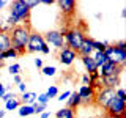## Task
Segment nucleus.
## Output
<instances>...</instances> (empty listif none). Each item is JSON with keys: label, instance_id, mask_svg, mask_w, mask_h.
<instances>
[{"label": "nucleus", "instance_id": "nucleus-1", "mask_svg": "<svg viewBox=\"0 0 126 118\" xmlns=\"http://www.w3.org/2000/svg\"><path fill=\"white\" fill-rule=\"evenodd\" d=\"M32 33L30 22L22 24V25H16L10 31V39H11V47L17 52V55H24L25 52V46L29 43V36Z\"/></svg>", "mask_w": 126, "mask_h": 118}, {"label": "nucleus", "instance_id": "nucleus-2", "mask_svg": "<svg viewBox=\"0 0 126 118\" xmlns=\"http://www.w3.org/2000/svg\"><path fill=\"white\" fill-rule=\"evenodd\" d=\"M30 13H32V10L27 6L25 0H14V2L10 3L8 14L14 19L17 25H22V24L30 22Z\"/></svg>", "mask_w": 126, "mask_h": 118}, {"label": "nucleus", "instance_id": "nucleus-3", "mask_svg": "<svg viewBox=\"0 0 126 118\" xmlns=\"http://www.w3.org/2000/svg\"><path fill=\"white\" fill-rule=\"evenodd\" d=\"M85 30L79 29V27H73V29H68L63 33V38H65V46L68 47V49L74 50V52H79V49H80L82 43H84L85 39Z\"/></svg>", "mask_w": 126, "mask_h": 118}, {"label": "nucleus", "instance_id": "nucleus-4", "mask_svg": "<svg viewBox=\"0 0 126 118\" xmlns=\"http://www.w3.org/2000/svg\"><path fill=\"white\" fill-rule=\"evenodd\" d=\"M104 110L107 118H126V102L117 98H113Z\"/></svg>", "mask_w": 126, "mask_h": 118}, {"label": "nucleus", "instance_id": "nucleus-5", "mask_svg": "<svg viewBox=\"0 0 126 118\" xmlns=\"http://www.w3.org/2000/svg\"><path fill=\"white\" fill-rule=\"evenodd\" d=\"M113 98H115V90H113V88H102V90H99V91L94 93L93 104L96 105V107H99V109L104 110Z\"/></svg>", "mask_w": 126, "mask_h": 118}, {"label": "nucleus", "instance_id": "nucleus-6", "mask_svg": "<svg viewBox=\"0 0 126 118\" xmlns=\"http://www.w3.org/2000/svg\"><path fill=\"white\" fill-rule=\"evenodd\" d=\"M44 46H46V41H44V38H43V35L32 30V33L29 36V43H27V46H25V52H29V54L41 52V49Z\"/></svg>", "mask_w": 126, "mask_h": 118}, {"label": "nucleus", "instance_id": "nucleus-7", "mask_svg": "<svg viewBox=\"0 0 126 118\" xmlns=\"http://www.w3.org/2000/svg\"><path fill=\"white\" fill-rule=\"evenodd\" d=\"M125 66L121 65H117V63H113L112 60H107L104 63V65L101 66L99 69H98V74H99V77H107V76H120L121 73H123Z\"/></svg>", "mask_w": 126, "mask_h": 118}, {"label": "nucleus", "instance_id": "nucleus-8", "mask_svg": "<svg viewBox=\"0 0 126 118\" xmlns=\"http://www.w3.org/2000/svg\"><path fill=\"white\" fill-rule=\"evenodd\" d=\"M43 38H44L47 46L50 44L52 47H55V49H58V50H60L62 47H65V38H63V35L58 30H49L47 33L43 35Z\"/></svg>", "mask_w": 126, "mask_h": 118}, {"label": "nucleus", "instance_id": "nucleus-9", "mask_svg": "<svg viewBox=\"0 0 126 118\" xmlns=\"http://www.w3.org/2000/svg\"><path fill=\"white\" fill-rule=\"evenodd\" d=\"M79 96H80V105H92L94 99V90L88 85H80V88L77 90Z\"/></svg>", "mask_w": 126, "mask_h": 118}, {"label": "nucleus", "instance_id": "nucleus-10", "mask_svg": "<svg viewBox=\"0 0 126 118\" xmlns=\"http://www.w3.org/2000/svg\"><path fill=\"white\" fill-rule=\"evenodd\" d=\"M57 58H58V61H60L63 66H71L74 63V60L77 58V54L65 46V47H62V49L58 50V57Z\"/></svg>", "mask_w": 126, "mask_h": 118}, {"label": "nucleus", "instance_id": "nucleus-11", "mask_svg": "<svg viewBox=\"0 0 126 118\" xmlns=\"http://www.w3.org/2000/svg\"><path fill=\"white\" fill-rule=\"evenodd\" d=\"M60 8V11L65 16H73L76 13V8H77V3L74 2V0H58V2H55Z\"/></svg>", "mask_w": 126, "mask_h": 118}, {"label": "nucleus", "instance_id": "nucleus-12", "mask_svg": "<svg viewBox=\"0 0 126 118\" xmlns=\"http://www.w3.org/2000/svg\"><path fill=\"white\" fill-rule=\"evenodd\" d=\"M93 41H94L93 38L85 36V39H84V43H82V46H80V49H79L77 55H80V57H88V55H92L94 52V50H93Z\"/></svg>", "mask_w": 126, "mask_h": 118}, {"label": "nucleus", "instance_id": "nucleus-13", "mask_svg": "<svg viewBox=\"0 0 126 118\" xmlns=\"http://www.w3.org/2000/svg\"><path fill=\"white\" fill-rule=\"evenodd\" d=\"M101 84L102 88H113L117 90L121 84V79L120 76H107V77H101Z\"/></svg>", "mask_w": 126, "mask_h": 118}, {"label": "nucleus", "instance_id": "nucleus-14", "mask_svg": "<svg viewBox=\"0 0 126 118\" xmlns=\"http://www.w3.org/2000/svg\"><path fill=\"white\" fill-rule=\"evenodd\" d=\"M80 60H82V63H84V66L87 69V74H93V73L98 71V66H96V63H94L92 55H88V57H80Z\"/></svg>", "mask_w": 126, "mask_h": 118}, {"label": "nucleus", "instance_id": "nucleus-15", "mask_svg": "<svg viewBox=\"0 0 126 118\" xmlns=\"http://www.w3.org/2000/svg\"><path fill=\"white\" fill-rule=\"evenodd\" d=\"M66 107H69V109H73V110H77V107L80 105V96H79V93L77 91H71L69 94V98L66 99Z\"/></svg>", "mask_w": 126, "mask_h": 118}, {"label": "nucleus", "instance_id": "nucleus-16", "mask_svg": "<svg viewBox=\"0 0 126 118\" xmlns=\"http://www.w3.org/2000/svg\"><path fill=\"white\" fill-rule=\"evenodd\" d=\"M54 118H76V110H73L69 107H63L55 112Z\"/></svg>", "mask_w": 126, "mask_h": 118}, {"label": "nucleus", "instance_id": "nucleus-17", "mask_svg": "<svg viewBox=\"0 0 126 118\" xmlns=\"http://www.w3.org/2000/svg\"><path fill=\"white\" fill-rule=\"evenodd\" d=\"M8 49H11L10 33H0V54L8 50Z\"/></svg>", "mask_w": 126, "mask_h": 118}, {"label": "nucleus", "instance_id": "nucleus-18", "mask_svg": "<svg viewBox=\"0 0 126 118\" xmlns=\"http://www.w3.org/2000/svg\"><path fill=\"white\" fill-rule=\"evenodd\" d=\"M21 104H29V105H33L35 102H36V93H33V91H25V93H22V96H21Z\"/></svg>", "mask_w": 126, "mask_h": 118}, {"label": "nucleus", "instance_id": "nucleus-19", "mask_svg": "<svg viewBox=\"0 0 126 118\" xmlns=\"http://www.w3.org/2000/svg\"><path fill=\"white\" fill-rule=\"evenodd\" d=\"M17 113H19V117H30V115H35L33 105L21 104V105H19V109H17Z\"/></svg>", "mask_w": 126, "mask_h": 118}, {"label": "nucleus", "instance_id": "nucleus-20", "mask_svg": "<svg viewBox=\"0 0 126 118\" xmlns=\"http://www.w3.org/2000/svg\"><path fill=\"white\" fill-rule=\"evenodd\" d=\"M92 57H93L94 63H96L98 69H99L101 66L104 65L106 61H107V57H106V55H104V52H93V54H92Z\"/></svg>", "mask_w": 126, "mask_h": 118}, {"label": "nucleus", "instance_id": "nucleus-21", "mask_svg": "<svg viewBox=\"0 0 126 118\" xmlns=\"http://www.w3.org/2000/svg\"><path fill=\"white\" fill-rule=\"evenodd\" d=\"M19 105H21V101H19L17 98H11L10 101L5 102V109L6 110H16V109H19Z\"/></svg>", "mask_w": 126, "mask_h": 118}, {"label": "nucleus", "instance_id": "nucleus-22", "mask_svg": "<svg viewBox=\"0 0 126 118\" xmlns=\"http://www.w3.org/2000/svg\"><path fill=\"white\" fill-rule=\"evenodd\" d=\"M16 57H19V55H17V52H16V50L13 49V47H11V49H8V50H5V52H2V54H0V58H2L3 61H5V60H8V58H16Z\"/></svg>", "mask_w": 126, "mask_h": 118}, {"label": "nucleus", "instance_id": "nucleus-23", "mask_svg": "<svg viewBox=\"0 0 126 118\" xmlns=\"http://www.w3.org/2000/svg\"><path fill=\"white\" fill-rule=\"evenodd\" d=\"M107 44L109 43H106V41H96V39H94L93 41V50L94 52H104V49H106Z\"/></svg>", "mask_w": 126, "mask_h": 118}, {"label": "nucleus", "instance_id": "nucleus-24", "mask_svg": "<svg viewBox=\"0 0 126 118\" xmlns=\"http://www.w3.org/2000/svg\"><path fill=\"white\" fill-rule=\"evenodd\" d=\"M21 65L19 63H13V65L8 66V73L11 74V76H17V74H21Z\"/></svg>", "mask_w": 126, "mask_h": 118}, {"label": "nucleus", "instance_id": "nucleus-25", "mask_svg": "<svg viewBox=\"0 0 126 118\" xmlns=\"http://www.w3.org/2000/svg\"><path fill=\"white\" fill-rule=\"evenodd\" d=\"M46 94H47V98H57L58 96V88H57V85H50L49 88H47V91H46Z\"/></svg>", "mask_w": 126, "mask_h": 118}, {"label": "nucleus", "instance_id": "nucleus-26", "mask_svg": "<svg viewBox=\"0 0 126 118\" xmlns=\"http://www.w3.org/2000/svg\"><path fill=\"white\" fill-rule=\"evenodd\" d=\"M41 73L44 74V76H54V74L57 73V68H55V66H43Z\"/></svg>", "mask_w": 126, "mask_h": 118}, {"label": "nucleus", "instance_id": "nucleus-27", "mask_svg": "<svg viewBox=\"0 0 126 118\" xmlns=\"http://www.w3.org/2000/svg\"><path fill=\"white\" fill-rule=\"evenodd\" d=\"M49 101H50V99L47 98V94H46V93L36 94V104H43V105H46V104H47Z\"/></svg>", "mask_w": 126, "mask_h": 118}, {"label": "nucleus", "instance_id": "nucleus-28", "mask_svg": "<svg viewBox=\"0 0 126 118\" xmlns=\"http://www.w3.org/2000/svg\"><path fill=\"white\" fill-rule=\"evenodd\" d=\"M115 98L126 102V91H125V88H117L115 90Z\"/></svg>", "mask_w": 126, "mask_h": 118}, {"label": "nucleus", "instance_id": "nucleus-29", "mask_svg": "<svg viewBox=\"0 0 126 118\" xmlns=\"http://www.w3.org/2000/svg\"><path fill=\"white\" fill-rule=\"evenodd\" d=\"M33 110H35V113H39V115H41V113L46 110V105H43V104H36V102H35V104H33Z\"/></svg>", "mask_w": 126, "mask_h": 118}, {"label": "nucleus", "instance_id": "nucleus-30", "mask_svg": "<svg viewBox=\"0 0 126 118\" xmlns=\"http://www.w3.org/2000/svg\"><path fill=\"white\" fill-rule=\"evenodd\" d=\"M113 47L118 50H126V41H118V43H113Z\"/></svg>", "mask_w": 126, "mask_h": 118}, {"label": "nucleus", "instance_id": "nucleus-31", "mask_svg": "<svg viewBox=\"0 0 126 118\" xmlns=\"http://www.w3.org/2000/svg\"><path fill=\"white\" fill-rule=\"evenodd\" d=\"M69 94H71V91H63L62 94H58L57 99H58V101H66V99L69 98Z\"/></svg>", "mask_w": 126, "mask_h": 118}, {"label": "nucleus", "instance_id": "nucleus-32", "mask_svg": "<svg viewBox=\"0 0 126 118\" xmlns=\"http://www.w3.org/2000/svg\"><path fill=\"white\" fill-rule=\"evenodd\" d=\"M11 98H16V96H14V93H11V91H6L5 94H3V98H2V101H3V102H6V101H10V99H11Z\"/></svg>", "mask_w": 126, "mask_h": 118}, {"label": "nucleus", "instance_id": "nucleus-33", "mask_svg": "<svg viewBox=\"0 0 126 118\" xmlns=\"http://www.w3.org/2000/svg\"><path fill=\"white\" fill-rule=\"evenodd\" d=\"M25 3H27V6H29L30 10H33L35 6L39 5V0H33V2H29V0H25Z\"/></svg>", "mask_w": 126, "mask_h": 118}, {"label": "nucleus", "instance_id": "nucleus-34", "mask_svg": "<svg viewBox=\"0 0 126 118\" xmlns=\"http://www.w3.org/2000/svg\"><path fill=\"white\" fill-rule=\"evenodd\" d=\"M80 80H82V85H90V77H88V74H82V77H80Z\"/></svg>", "mask_w": 126, "mask_h": 118}, {"label": "nucleus", "instance_id": "nucleus-35", "mask_svg": "<svg viewBox=\"0 0 126 118\" xmlns=\"http://www.w3.org/2000/svg\"><path fill=\"white\" fill-rule=\"evenodd\" d=\"M17 88H19V91H21V93H25L27 91V85H25V82H21V84H17Z\"/></svg>", "mask_w": 126, "mask_h": 118}, {"label": "nucleus", "instance_id": "nucleus-36", "mask_svg": "<svg viewBox=\"0 0 126 118\" xmlns=\"http://www.w3.org/2000/svg\"><path fill=\"white\" fill-rule=\"evenodd\" d=\"M13 82H14V84H21V82H22L21 74H17V76H13Z\"/></svg>", "mask_w": 126, "mask_h": 118}, {"label": "nucleus", "instance_id": "nucleus-37", "mask_svg": "<svg viewBox=\"0 0 126 118\" xmlns=\"http://www.w3.org/2000/svg\"><path fill=\"white\" fill-rule=\"evenodd\" d=\"M35 66H36L38 69L43 68V60H41V58H36V60H35Z\"/></svg>", "mask_w": 126, "mask_h": 118}, {"label": "nucleus", "instance_id": "nucleus-38", "mask_svg": "<svg viewBox=\"0 0 126 118\" xmlns=\"http://www.w3.org/2000/svg\"><path fill=\"white\" fill-rule=\"evenodd\" d=\"M41 54H44V55H47V54H50V49H49V46H44V47H43V49H41Z\"/></svg>", "mask_w": 126, "mask_h": 118}, {"label": "nucleus", "instance_id": "nucleus-39", "mask_svg": "<svg viewBox=\"0 0 126 118\" xmlns=\"http://www.w3.org/2000/svg\"><path fill=\"white\" fill-rule=\"evenodd\" d=\"M39 3H44V5H54V0H39Z\"/></svg>", "mask_w": 126, "mask_h": 118}, {"label": "nucleus", "instance_id": "nucleus-40", "mask_svg": "<svg viewBox=\"0 0 126 118\" xmlns=\"http://www.w3.org/2000/svg\"><path fill=\"white\" fill-rule=\"evenodd\" d=\"M41 118H50V112H43L41 113Z\"/></svg>", "mask_w": 126, "mask_h": 118}, {"label": "nucleus", "instance_id": "nucleus-41", "mask_svg": "<svg viewBox=\"0 0 126 118\" xmlns=\"http://www.w3.org/2000/svg\"><path fill=\"white\" fill-rule=\"evenodd\" d=\"M5 93H6V90H5V87H3V88L0 90V99H2V98H3V94H5Z\"/></svg>", "mask_w": 126, "mask_h": 118}, {"label": "nucleus", "instance_id": "nucleus-42", "mask_svg": "<svg viewBox=\"0 0 126 118\" xmlns=\"http://www.w3.org/2000/svg\"><path fill=\"white\" fill-rule=\"evenodd\" d=\"M5 5H6V2H5V0H0V11H2V8L5 6Z\"/></svg>", "mask_w": 126, "mask_h": 118}, {"label": "nucleus", "instance_id": "nucleus-43", "mask_svg": "<svg viewBox=\"0 0 126 118\" xmlns=\"http://www.w3.org/2000/svg\"><path fill=\"white\" fill-rule=\"evenodd\" d=\"M3 66H5V61H3V60H2V58H0V69H2V68H3Z\"/></svg>", "mask_w": 126, "mask_h": 118}, {"label": "nucleus", "instance_id": "nucleus-44", "mask_svg": "<svg viewBox=\"0 0 126 118\" xmlns=\"http://www.w3.org/2000/svg\"><path fill=\"white\" fill-rule=\"evenodd\" d=\"M5 117V110H0V118H3Z\"/></svg>", "mask_w": 126, "mask_h": 118}, {"label": "nucleus", "instance_id": "nucleus-45", "mask_svg": "<svg viewBox=\"0 0 126 118\" xmlns=\"http://www.w3.org/2000/svg\"><path fill=\"white\" fill-rule=\"evenodd\" d=\"M3 88V84H2V82H0V90H2Z\"/></svg>", "mask_w": 126, "mask_h": 118}, {"label": "nucleus", "instance_id": "nucleus-46", "mask_svg": "<svg viewBox=\"0 0 126 118\" xmlns=\"http://www.w3.org/2000/svg\"><path fill=\"white\" fill-rule=\"evenodd\" d=\"M84 118H96V117H84Z\"/></svg>", "mask_w": 126, "mask_h": 118}, {"label": "nucleus", "instance_id": "nucleus-47", "mask_svg": "<svg viewBox=\"0 0 126 118\" xmlns=\"http://www.w3.org/2000/svg\"><path fill=\"white\" fill-rule=\"evenodd\" d=\"M0 33H2V31H0Z\"/></svg>", "mask_w": 126, "mask_h": 118}]
</instances>
